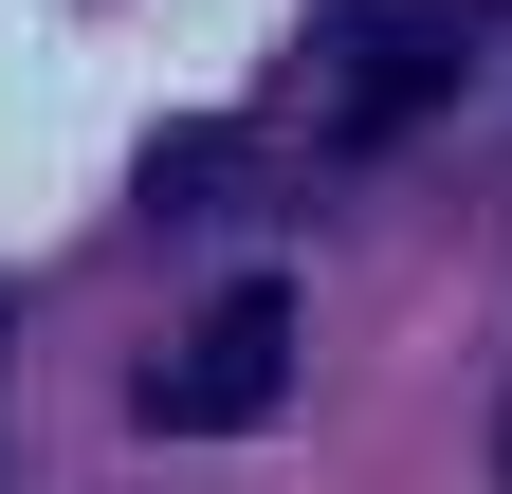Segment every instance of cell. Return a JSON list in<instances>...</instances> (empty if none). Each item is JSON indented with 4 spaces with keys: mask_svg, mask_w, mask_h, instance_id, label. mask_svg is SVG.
I'll return each mask as SVG.
<instances>
[{
    "mask_svg": "<svg viewBox=\"0 0 512 494\" xmlns=\"http://www.w3.org/2000/svg\"><path fill=\"white\" fill-rule=\"evenodd\" d=\"M275 403H293V293H275V275H238L220 312L147 366V440H256Z\"/></svg>",
    "mask_w": 512,
    "mask_h": 494,
    "instance_id": "6da1fadb",
    "label": "cell"
},
{
    "mask_svg": "<svg viewBox=\"0 0 512 494\" xmlns=\"http://www.w3.org/2000/svg\"><path fill=\"white\" fill-rule=\"evenodd\" d=\"M330 37L366 55V129H403V110L458 74V37H476V0H330Z\"/></svg>",
    "mask_w": 512,
    "mask_h": 494,
    "instance_id": "7a4b0ae2",
    "label": "cell"
}]
</instances>
